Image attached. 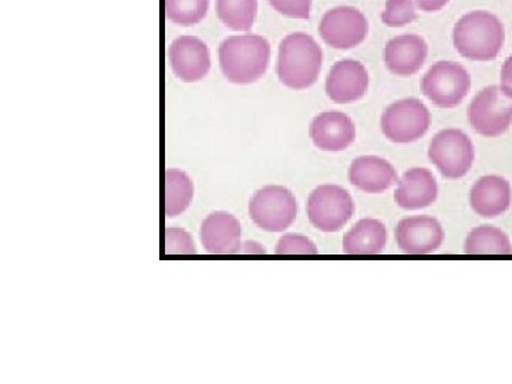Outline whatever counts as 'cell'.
<instances>
[{
    "mask_svg": "<svg viewBox=\"0 0 512 384\" xmlns=\"http://www.w3.org/2000/svg\"><path fill=\"white\" fill-rule=\"evenodd\" d=\"M306 210L313 227L322 232H338L355 214V204L345 188L325 184L309 195Z\"/></svg>",
    "mask_w": 512,
    "mask_h": 384,
    "instance_id": "cell-8",
    "label": "cell"
},
{
    "mask_svg": "<svg viewBox=\"0 0 512 384\" xmlns=\"http://www.w3.org/2000/svg\"><path fill=\"white\" fill-rule=\"evenodd\" d=\"M269 5L291 19H309L312 0H268Z\"/></svg>",
    "mask_w": 512,
    "mask_h": 384,
    "instance_id": "cell-28",
    "label": "cell"
},
{
    "mask_svg": "<svg viewBox=\"0 0 512 384\" xmlns=\"http://www.w3.org/2000/svg\"><path fill=\"white\" fill-rule=\"evenodd\" d=\"M275 254L316 255L318 254V248L308 237L299 234H286L276 244Z\"/></svg>",
    "mask_w": 512,
    "mask_h": 384,
    "instance_id": "cell-27",
    "label": "cell"
},
{
    "mask_svg": "<svg viewBox=\"0 0 512 384\" xmlns=\"http://www.w3.org/2000/svg\"><path fill=\"white\" fill-rule=\"evenodd\" d=\"M511 185L498 175H485L470 191L471 208L483 218H495L510 208Z\"/></svg>",
    "mask_w": 512,
    "mask_h": 384,
    "instance_id": "cell-18",
    "label": "cell"
},
{
    "mask_svg": "<svg viewBox=\"0 0 512 384\" xmlns=\"http://www.w3.org/2000/svg\"><path fill=\"white\" fill-rule=\"evenodd\" d=\"M325 87L329 99L335 103H355L369 89V73L357 60H340L330 69Z\"/></svg>",
    "mask_w": 512,
    "mask_h": 384,
    "instance_id": "cell-13",
    "label": "cell"
},
{
    "mask_svg": "<svg viewBox=\"0 0 512 384\" xmlns=\"http://www.w3.org/2000/svg\"><path fill=\"white\" fill-rule=\"evenodd\" d=\"M394 237L404 254L430 255L443 245L444 231L436 218L416 215L400 221Z\"/></svg>",
    "mask_w": 512,
    "mask_h": 384,
    "instance_id": "cell-11",
    "label": "cell"
},
{
    "mask_svg": "<svg viewBox=\"0 0 512 384\" xmlns=\"http://www.w3.org/2000/svg\"><path fill=\"white\" fill-rule=\"evenodd\" d=\"M430 111L419 99H404L384 110L380 126L387 140L409 144L420 140L429 131Z\"/></svg>",
    "mask_w": 512,
    "mask_h": 384,
    "instance_id": "cell-9",
    "label": "cell"
},
{
    "mask_svg": "<svg viewBox=\"0 0 512 384\" xmlns=\"http://www.w3.org/2000/svg\"><path fill=\"white\" fill-rule=\"evenodd\" d=\"M429 158L444 178L458 180L473 167L476 150L466 133L457 128H447L431 140Z\"/></svg>",
    "mask_w": 512,
    "mask_h": 384,
    "instance_id": "cell-6",
    "label": "cell"
},
{
    "mask_svg": "<svg viewBox=\"0 0 512 384\" xmlns=\"http://www.w3.org/2000/svg\"><path fill=\"white\" fill-rule=\"evenodd\" d=\"M453 42L461 56L474 62H490L498 56L505 42L501 20L485 10H474L454 26Z\"/></svg>",
    "mask_w": 512,
    "mask_h": 384,
    "instance_id": "cell-1",
    "label": "cell"
},
{
    "mask_svg": "<svg viewBox=\"0 0 512 384\" xmlns=\"http://www.w3.org/2000/svg\"><path fill=\"white\" fill-rule=\"evenodd\" d=\"M201 241L205 251L214 255L238 254L241 248V225L228 212H212L201 225Z\"/></svg>",
    "mask_w": 512,
    "mask_h": 384,
    "instance_id": "cell-16",
    "label": "cell"
},
{
    "mask_svg": "<svg viewBox=\"0 0 512 384\" xmlns=\"http://www.w3.org/2000/svg\"><path fill=\"white\" fill-rule=\"evenodd\" d=\"M197 252L191 235L177 227L165 228V254L194 255Z\"/></svg>",
    "mask_w": 512,
    "mask_h": 384,
    "instance_id": "cell-26",
    "label": "cell"
},
{
    "mask_svg": "<svg viewBox=\"0 0 512 384\" xmlns=\"http://www.w3.org/2000/svg\"><path fill=\"white\" fill-rule=\"evenodd\" d=\"M171 69L185 83L200 82L211 69L208 46L194 36H181L170 47Z\"/></svg>",
    "mask_w": 512,
    "mask_h": 384,
    "instance_id": "cell-12",
    "label": "cell"
},
{
    "mask_svg": "<svg viewBox=\"0 0 512 384\" xmlns=\"http://www.w3.org/2000/svg\"><path fill=\"white\" fill-rule=\"evenodd\" d=\"M249 215L256 227L266 232H282L298 215V202L288 188L266 185L249 201Z\"/></svg>",
    "mask_w": 512,
    "mask_h": 384,
    "instance_id": "cell-5",
    "label": "cell"
},
{
    "mask_svg": "<svg viewBox=\"0 0 512 384\" xmlns=\"http://www.w3.org/2000/svg\"><path fill=\"white\" fill-rule=\"evenodd\" d=\"M468 120L483 137L503 136L512 124V96L501 86L485 87L471 101Z\"/></svg>",
    "mask_w": 512,
    "mask_h": 384,
    "instance_id": "cell-7",
    "label": "cell"
},
{
    "mask_svg": "<svg viewBox=\"0 0 512 384\" xmlns=\"http://www.w3.org/2000/svg\"><path fill=\"white\" fill-rule=\"evenodd\" d=\"M322 49L312 36L292 33L279 46L276 73L284 86L305 90L318 80L322 69Z\"/></svg>",
    "mask_w": 512,
    "mask_h": 384,
    "instance_id": "cell-3",
    "label": "cell"
},
{
    "mask_svg": "<svg viewBox=\"0 0 512 384\" xmlns=\"http://www.w3.org/2000/svg\"><path fill=\"white\" fill-rule=\"evenodd\" d=\"M258 0H217V15L228 29L248 32L254 26Z\"/></svg>",
    "mask_w": 512,
    "mask_h": 384,
    "instance_id": "cell-23",
    "label": "cell"
},
{
    "mask_svg": "<svg viewBox=\"0 0 512 384\" xmlns=\"http://www.w3.org/2000/svg\"><path fill=\"white\" fill-rule=\"evenodd\" d=\"M194 197V185L183 171H165V215L168 218L183 214Z\"/></svg>",
    "mask_w": 512,
    "mask_h": 384,
    "instance_id": "cell-22",
    "label": "cell"
},
{
    "mask_svg": "<svg viewBox=\"0 0 512 384\" xmlns=\"http://www.w3.org/2000/svg\"><path fill=\"white\" fill-rule=\"evenodd\" d=\"M387 244V229L383 222L365 218L343 237V252L348 255H379Z\"/></svg>",
    "mask_w": 512,
    "mask_h": 384,
    "instance_id": "cell-20",
    "label": "cell"
},
{
    "mask_svg": "<svg viewBox=\"0 0 512 384\" xmlns=\"http://www.w3.org/2000/svg\"><path fill=\"white\" fill-rule=\"evenodd\" d=\"M417 19L413 0H386L382 22L389 28H403Z\"/></svg>",
    "mask_w": 512,
    "mask_h": 384,
    "instance_id": "cell-25",
    "label": "cell"
},
{
    "mask_svg": "<svg viewBox=\"0 0 512 384\" xmlns=\"http://www.w3.org/2000/svg\"><path fill=\"white\" fill-rule=\"evenodd\" d=\"M271 60V45L265 37L239 35L220 46V66L228 82L251 84L265 76Z\"/></svg>",
    "mask_w": 512,
    "mask_h": 384,
    "instance_id": "cell-2",
    "label": "cell"
},
{
    "mask_svg": "<svg viewBox=\"0 0 512 384\" xmlns=\"http://www.w3.org/2000/svg\"><path fill=\"white\" fill-rule=\"evenodd\" d=\"M320 37L326 45L338 50L359 46L369 33V23L359 9L339 6L326 12L320 20Z\"/></svg>",
    "mask_w": 512,
    "mask_h": 384,
    "instance_id": "cell-10",
    "label": "cell"
},
{
    "mask_svg": "<svg viewBox=\"0 0 512 384\" xmlns=\"http://www.w3.org/2000/svg\"><path fill=\"white\" fill-rule=\"evenodd\" d=\"M429 55V46L423 37L399 35L393 37L384 47V64L387 70L400 77L419 73Z\"/></svg>",
    "mask_w": 512,
    "mask_h": 384,
    "instance_id": "cell-15",
    "label": "cell"
},
{
    "mask_svg": "<svg viewBox=\"0 0 512 384\" xmlns=\"http://www.w3.org/2000/svg\"><path fill=\"white\" fill-rule=\"evenodd\" d=\"M349 181L357 190L367 194H380L396 183L397 174L393 165L384 158L363 156L357 157L350 164Z\"/></svg>",
    "mask_w": 512,
    "mask_h": 384,
    "instance_id": "cell-19",
    "label": "cell"
},
{
    "mask_svg": "<svg viewBox=\"0 0 512 384\" xmlns=\"http://www.w3.org/2000/svg\"><path fill=\"white\" fill-rule=\"evenodd\" d=\"M210 0H165V15L175 25L190 28L205 18Z\"/></svg>",
    "mask_w": 512,
    "mask_h": 384,
    "instance_id": "cell-24",
    "label": "cell"
},
{
    "mask_svg": "<svg viewBox=\"0 0 512 384\" xmlns=\"http://www.w3.org/2000/svg\"><path fill=\"white\" fill-rule=\"evenodd\" d=\"M439 185L427 168H412L402 175L394 191V201L407 211L421 210L436 202Z\"/></svg>",
    "mask_w": 512,
    "mask_h": 384,
    "instance_id": "cell-17",
    "label": "cell"
},
{
    "mask_svg": "<svg viewBox=\"0 0 512 384\" xmlns=\"http://www.w3.org/2000/svg\"><path fill=\"white\" fill-rule=\"evenodd\" d=\"M471 90V76L463 64L437 62L421 80V92L441 109H454Z\"/></svg>",
    "mask_w": 512,
    "mask_h": 384,
    "instance_id": "cell-4",
    "label": "cell"
},
{
    "mask_svg": "<svg viewBox=\"0 0 512 384\" xmlns=\"http://www.w3.org/2000/svg\"><path fill=\"white\" fill-rule=\"evenodd\" d=\"M313 144L322 151H343L353 144L356 127L348 114L328 111L313 119L309 127Z\"/></svg>",
    "mask_w": 512,
    "mask_h": 384,
    "instance_id": "cell-14",
    "label": "cell"
},
{
    "mask_svg": "<svg viewBox=\"0 0 512 384\" xmlns=\"http://www.w3.org/2000/svg\"><path fill=\"white\" fill-rule=\"evenodd\" d=\"M423 12H439L450 0H414Z\"/></svg>",
    "mask_w": 512,
    "mask_h": 384,
    "instance_id": "cell-30",
    "label": "cell"
},
{
    "mask_svg": "<svg viewBox=\"0 0 512 384\" xmlns=\"http://www.w3.org/2000/svg\"><path fill=\"white\" fill-rule=\"evenodd\" d=\"M501 87L512 96V55L505 60L501 70Z\"/></svg>",
    "mask_w": 512,
    "mask_h": 384,
    "instance_id": "cell-29",
    "label": "cell"
},
{
    "mask_svg": "<svg viewBox=\"0 0 512 384\" xmlns=\"http://www.w3.org/2000/svg\"><path fill=\"white\" fill-rule=\"evenodd\" d=\"M238 254L244 255H265L268 254V251L261 244H256V242L247 241L244 244H241V248H239Z\"/></svg>",
    "mask_w": 512,
    "mask_h": 384,
    "instance_id": "cell-31",
    "label": "cell"
},
{
    "mask_svg": "<svg viewBox=\"0 0 512 384\" xmlns=\"http://www.w3.org/2000/svg\"><path fill=\"white\" fill-rule=\"evenodd\" d=\"M464 252L467 255H512V245L501 229L481 225L467 235Z\"/></svg>",
    "mask_w": 512,
    "mask_h": 384,
    "instance_id": "cell-21",
    "label": "cell"
}]
</instances>
